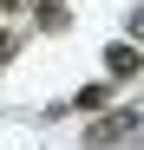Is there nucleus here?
<instances>
[{"instance_id":"1","label":"nucleus","mask_w":144,"mask_h":150,"mask_svg":"<svg viewBox=\"0 0 144 150\" xmlns=\"http://www.w3.org/2000/svg\"><path fill=\"white\" fill-rule=\"evenodd\" d=\"M131 131H138V117H131V111H105V117H98V124L85 131V144H92V150H105V144L131 137Z\"/></svg>"},{"instance_id":"2","label":"nucleus","mask_w":144,"mask_h":150,"mask_svg":"<svg viewBox=\"0 0 144 150\" xmlns=\"http://www.w3.org/2000/svg\"><path fill=\"white\" fill-rule=\"evenodd\" d=\"M105 72H111V79H138V72H144V52L118 39V46H105Z\"/></svg>"},{"instance_id":"3","label":"nucleus","mask_w":144,"mask_h":150,"mask_svg":"<svg viewBox=\"0 0 144 150\" xmlns=\"http://www.w3.org/2000/svg\"><path fill=\"white\" fill-rule=\"evenodd\" d=\"M33 13H39L46 33H66V0H33Z\"/></svg>"},{"instance_id":"4","label":"nucleus","mask_w":144,"mask_h":150,"mask_svg":"<svg viewBox=\"0 0 144 150\" xmlns=\"http://www.w3.org/2000/svg\"><path fill=\"white\" fill-rule=\"evenodd\" d=\"M72 105H79V111H105V105H111V85H85Z\"/></svg>"},{"instance_id":"5","label":"nucleus","mask_w":144,"mask_h":150,"mask_svg":"<svg viewBox=\"0 0 144 150\" xmlns=\"http://www.w3.org/2000/svg\"><path fill=\"white\" fill-rule=\"evenodd\" d=\"M13 52H20V33H13V26H0V65H7Z\"/></svg>"},{"instance_id":"6","label":"nucleus","mask_w":144,"mask_h":150,"mask_svg":"<svg viewBox=\"0 0 144 150\" xmlns=\"http://www.w3.org/2000/svg\"><path fill=\"white\" fill-rule=\"evenodd\" d=\"M131 39H144V7H138V13H131Z\"/></svg>"}]
</instances>
